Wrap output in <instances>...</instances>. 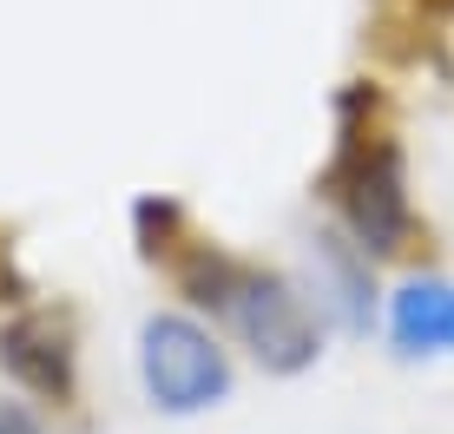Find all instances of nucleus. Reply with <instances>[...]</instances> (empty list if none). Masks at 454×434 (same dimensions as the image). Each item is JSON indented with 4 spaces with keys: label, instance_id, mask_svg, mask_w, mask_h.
<instances>
[{
    "label": "nucleus",
    "instance_id": "obj_5",
    "mask_svg": "<svg viewBox=\"0 0 454 434\" xmlns=\"http://www.w3.org/2000/svg\"><path fill=\"white\" fill-rule=\"evenodd\" d=\"M0 368H7L27 395L67 408L73 382H80V376H73V368H80V355H73V329L59 316H46V309H20L13 322H0Z\"/></svg>",
    "mask_w": 454,
    "mask_h": 434
},
{
    "label": "nucleus",
    "instance_id": "obj_3",
    "mask_svg": "<svg viewBox=\"0 0 454 434\" xmlns=\"http://www.w3.org/2000/svg\"><path fill=\"white\" fill-rule=\"evenodd\" d=\"M138 382L159 415H205L231 395V355L198 316L152 309L138 322Z\"/></svg>",
    "mask_w": 454,
    "mask_h": 434
},
{
    "label": "nucleus",
    "instance_id": "obj_1",
    "mask_svg": "<svg viewBox=\"0 0 454 434\" xmlns=\"http://www.w3.org/2000/svg\"><path fill=\"white\" fill-rule=\"evenodd\" d=\"M171 263H178L184 297L198 309H217L270 376H303L323 355V316L309 309L303 283L257 270V263H238L217 244H184V251H171Z\"/></svg>",
    "mask_w": 454,
    "mask_h": 434
},
{
    "label": "nucleus",
    "instance_id": "obj_7",
    "mask_svg": "<svg viewBox=\"0 0 454 434\" xmlns=\"http://www.w3.org/2000/svg\"><path fill=\"white\" fill-rule=\"evenodd\" d=\"M0 434H46V428L27 401H0Z\"/></svg>",
    "mask_w": 454,
    "mask_h": 434
},
{
    "label": "nucleus",
    "instance_id": "obj_2",
    "mask_svg": "<svg viewBox=\"0 0 454 434\" xmlns=\"http://www.w3.org/2000/svg\"><path fill=\"white\" fill-rule=\"evenodd\" d=\"M323 191H330V205L342 211L349 237L369 257H395L415 244L409 159H402L395 132L369 126V119H349V105H342V138H336L330 172H323Z\"/></svg>",
    "mask_w": 454,
    "mask_h": 434
},
{
    "label": "nucleus",
    "instance_id": "obj_4",
    "mask_svg": "<svg viewBox=\"0 0 454 434\" xmlns=\"http://www.w3.org/2000/svg\"><path fill=\"white\" fill-rule=\"evenodd\" d=\"M369 251L356 237L317 230L303 237V297L323 322H336L342 336H369L375 322V276H369Z\"/></svg>",
    "mask_w": 454,
    "mask_h": 434
},
{
    "label": "nucleus",
    "instance_id": "obj_6",
    "mask_svg": "<svg viewBox=\"0 0 454 434\" xmlns=\"http://www.w3.org/2000/svg\"><path fill=\"white\" fill-rule=\"evenodd\" d=\"M388 343L395 355H454V283L448 276H409L388 297Z\"/></svg>",
    "mask_w": 454,
    "mask_h": 434
}]
</instances>
